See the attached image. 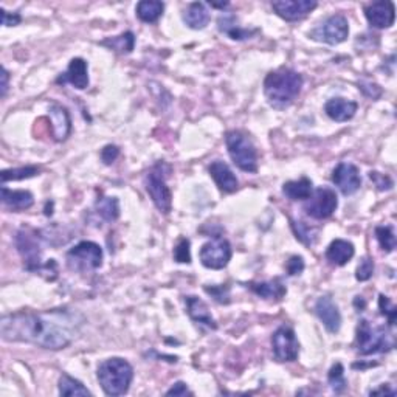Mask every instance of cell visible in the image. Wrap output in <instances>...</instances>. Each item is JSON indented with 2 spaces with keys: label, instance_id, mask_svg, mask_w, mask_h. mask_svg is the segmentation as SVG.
<instances>
[{
  "label": "cell",
  "instance_id": "obj_34",
  "mask_svg": "<svg viewBox=\"0 0 397 397\" xmlns=\"http://www.w3.org/2000/svg\"><path fill=\"white\" fill-rule=\"evenodd\" d=\"M328 382L335 394H342L347 388V380L345 377V368L342 363H335L328 374Z\"/></svg>",
  "mask_w": 397,
  "mask_h": 397
},
{
  "label": "cell",
  "instance_id": "obj_42",
  "mask_svg": "<svg viewBox=\"0 0 397 397\" xmlns=\"http://www.w3.org/2000/svg\"><path fill=\"white\" fill-rule=\"evenodd\" d=\"M304 267H306V264H304L303 257H298V254H295V257H292V258H290V259L287 261L286 270H287V275L296 276V275H301V273H303Z\"/></svg>",
  "mask_w": 397,
  "mask_h": 397
},
{
  "label": "cell",
  "instance_id": "obj_40",
  "mask_svg": "<svg viewBox=\"0 0 397 397\" xmlns=\"http://www.w3.org/2000/svg\"><path fill=\"white\" fill-rule=\"evenodd\" d=\"M370 179L374 182V185L377 187L379 191H388V189H391L393 185H394L391 177L387 175V174H380L377 171H371Z\"/></svg>",
  "mask_w": 397,
  "mask_h": 397
},
{
  "label": "cell",
  "instance_id": "obj_17",
  "mask_svg": "<svg viewBox=\"0 0 397 397\" xmlns=\"http://www.w3.org/2000/svg\"><path fill=\"white\" fill-rule=\"evenodd\" d=\"M50 124H52V136L55 141H66L72 131V120L68 110L61 104H53L48 110Z\"/></svg>",
  "mask_w": 397,
  "mask_h": 397
},
{
  "label": "cell",
  "instance_id": "obj_14",
  "mask_svg": "<svg viewBox=\"0 0 397 397\" xmlns=\"http://www.w3.org/2000/svg\"><path fill=\"white\" fill-rule=\"evenodd\" d=\"M332 182H334L335 187L342 191V194L345 196L356 194L361 187V177L359 168L347 161L338 163L334 171H332Z\"/></svg>",
  "mask_w": 397,
  "mask_h": 397
},
{
  "label": "cell",
  "instance_id": "obj_35",
  "mask_svg": "<svg viewBox=\"0 0 397 397\" xmlns=\"http://www.w3.org/2000/svg\"><path fill=\"white\" fill-rule=\"evenodd\" d=\"M292 230L295 233L296 239H300L301 243L306 244V245H314L317 238H318V230L312 229V226L306 225L304 222L292 221Z\"/></svg>",
  "mask_w": 397,
  "mask_h": 397
},
{
  "label": "cell",
  "instance_id": "obj_9",
  "mask_svg": "<svg viewBox=\"0 0 397 397\" xmlns=\"http://www.w3.org/2000/svg\"><path fill=\"white\" fill-rule=\"evenodd\" d=\"M349 34V24L343 14H334L314 28L309 33V38L318 42H324L328 45H338L346 41Z\"/></svg>",
  "mask_w": 397,
  "mask_h": 397
},
{
  "label": "cell",
  "instance_id": "obj_22",
  "mask_svg": "<svg viewBox=\"0 0 397 397\" xmlns=\"http://www.w3.org/2000/svg\"><path fill=\"white\" fill-rule=\"evenodd\" d=\"M247 287L250 289L254 295H258L262 300L267 301H281L287 294V289L282 284L280 278L264 282H248Z\"/></svg>",
  "mask_w": 397,
  "mask_h": 397
},
{
  "label": "cell",
  "instance_id": "obj_11",
  "mask_svg": "<svg viewBox=\"0 0 397 397\" xmlns=\"http://www.w3.org/2000/svg\"><path fill=\"white\" fill-rule=\"evenodd\" d=\"M201 262L203 267L221 270L229 266L231 259V245L229 240L221 236H215L201 248Z\"/></svg>",
  "mask_w": 397,
  "mask_h": 397
},
{
  "label": "cell",
  "instance_id": "obj_46",
  "mask_svg": "<svg viewBox=\"0 0 397 397\" xmlns=\"http://www.w3.org/2000/svg\"><path fill=\"white\" fill-rule=\"evenodd\" d=\"M8 87H10V73L6 68H2V98L6 96Z\"/></svg>",
  "mask_w": 397,
  "mask_h": 397
},
{
  "label": "cell",
  "instance_id": "obj_37",
  "mask_svg": "<svg viewBox=\"0 0 397 397\" xmlns=\"http://www.w3.org/2000/svg\"><path fill=\"white\" fill-rule=\"evenodd\" d=\"M174 259L179 262V264H189L191 262V248H189V240L182 238L179 243H177L174 248Z\"/></svg>",
  "mask_w": 397,
  "mask_h": 397
},
{
  "label": "cell",
  "instance_id": "obj_2",
  "mask_svg": "<svg viewBox=\"0 0 397 397\" xmlns=\"http://www.w3.org/2000/svg\"><path fill=\"white\" fill-rule=\"evenodd\" d=\"M303 76L292 68L281 67L270 72L264 80V94L268 104L275 109H286L300 95Z\"/></svg>",
  "mask_w": 397,
  "mask_h": 397
},
{
  "label": "cell",
  "instance_id": "obj_21",
  "mask_svg": "<svg viewBox=\"0 0 397 397\" xmlns=\"http://www.w3.org/2000/svg\"><path fill=\"white\" fill-rule=\"evenodd\" d=\"M185 303H187V312L191 320L197 324L207 326V328L210 329H217L216 320L212 318L208 306L205 304V301L201 300V298L189 295V296H185Z\"/></svg>",
  "mask_w": 397,
  "mask_h": 397
},
{
  "label": "cell",
  "instance_id": "obj_24",
  "mask_svg": "<svg viewBox=\"0 0 397 397\" xmlns=\"http://www.w3.org/2000/svg\"><path fill=\"white\" fill-rule=\"evenodd\" d=\"M356 248L352 243L345 239H335L329 244L328 250H326V259H328L332 266L342 267L346 266L354 258Z\"/></svg>",
  "mask_w": 397,
  "mask_h": 397
},
{
  "label": "cell",
  "instance_id": "obj_1",
  "mask_svg": "<svg viewBox=\"0 0 397 397\" xmlns=\"http://www.w3.org/2000/svg\"><path fill=\"white\" fill-rule=\"evenodd\" d=\"M86 318L76 309L20 310L0 318V335L5 342L28 343L50 351L72 345Z\"/></svg>",
  "mask_w": 397,
  "mask_h": 397
},
{
  "label": "cell",
  "instance_id": "obj_47",
  "mask_svg": "<svg viewBox=\"0 0 397 397\" xmlns=\"http://www.w3.org/2000/svg\"><path fill=\"white\" fill-rule=\"evenodd\" d=\"M371 396H377V394H387V396H396L394 389L389 388V385H382L379 389H373L370 391Z\"/></svg>",
  "mask_w": 397,
  "mask_h": 397
},
{
  "label": "cell",
  "instance_id": "obj_45",
  "mask_svg": "<svg viewBox=\"0 0 397 397\" xmlns=\"http://www.w3.org/2000/svg\"><path fill=\"white\" fill-rule=\"evenodd\" d=\"M166 396H193V393L189 391L187 384H183V382H177L171 389H168Z\"/></svg>",
  "mask_w": 397,
  "mask_h": 397
},
{
  "label": "cell",
  "instance_id": "obj_15",
  "mask_svg": "<svg viewBox=\"0 0 397 397\" xmlns=\"http://www.w3.org/2000/svg\"><path fill=\"white\" fill-rule=\"evenodd\" d=\"M365 16L368 22L374 28H389L393 27L396 19L394 3L389 0H382V2H374L365 6Z\"/></svg>",
  "mask_w": 397,
  "mask_h": 397
},
{
  "label": "cell",
  "instance_id": "obj_13",
  "mask_svg": "<svg viewBox=\"0 0 397 397\" xmlns=\"http://www.w3.org/2000/svg\"><path fill=\"white\" fill-rule=\"evenodd\" d=\"M318 6L315 0H276L272 2L273 11L287 22H296L309 16Z\"/></svg>",
  "mask_w": 397,
  "mask_h": 397
},
{
  "label": "cell",
  "instance_id": "obj_39",
  "mask_svg": "<svg viewBox=\"0 0 397 397\" xmlns=\"http://www.w3.org/2000/svg\"><path fill=\"white\" fill-rule=\"evenodd\" d=\"M373 273H374V261L371 258H368V257L361 258L360 264L357 267V272H356V278L363 282V281L370 280Z\"/></svg>",
  "mask_w": 397,
  "mask_h": 397
},
{
  "label": "cell",
  "instance_id": "obj_25",
  "mask_svg": "<svg viewBox=\"0 0 397 397\" xmlns=\"http://www.w3.org/2000/svg\"><path fill=\"white\" fill-rule=\"evenodd\" d=\"M2 203L11 211H24L33 207L34 197L30 191L19 189L11 191L5 185L2 187Z\"/></svg>",
  "mask_w": 397,
  "mask_h": 397
},
{
  "label": "cell",
  "instance_id": "obj_10",
  "mask_svg": "<svg viewBox=\"0 0 397 397\" xmlns=\"http://www.w3.org/2000/svg\"><path fill=\"white\" fill-rule=\"evenodd\" d=\"M338 207V197L334 189L331 188H318L310 194L308 202L304 203V211L306 215L317 221L328 219Z\"/></svg>",
  "mask_w": 397,
  "mask_h": 397
},
{
  "label": "cell",
  "instance_id": "obj_5",
  "mask_svg": "<svg viewBox=\"0 0 397 397\" xmlns=\"http://www.w3.org/2000/svg\"><path fill=\"white\" fill-rule=\"evenodd\" d=\"M225 145L233 163L244 173L258 171V152L252 138L243 131H230L225 136Z\"/></svg>",
  "mask_w": 397,
  "mask_h": 397
},
{
  "label": "cell",
  "instance_id": "obj_29",
  "mask_svg": "<svg viewBox=\"0 0 397 397\" xmlns=\"http://www.w3.org/2000/svg\"><path fill=\"white\" fill-rule=\"evenodd\" d=\"M96 215L106 222H115L120 217V202L117 197H101L95 203Z\"/></svg>",
  "mask_w": 397,
  "mask_h": 397
},
{
  "label": "cell",
  "instance_id": "obj_23",
  "mask_svg": "<svg viewBox=\"0 0 397 397\" xmlns=\"http://www.w3.org/2000/svg\"><path fill=\"white\" fill-rule=\"evenodd\" d=\"M219 31L225 33L226 36L231 38L233 41H245L253 38L258 30H245L238 25V17L231 13H222L217 19Z\"/></svg>",
  "mask_w": 397,
  "mask_h": 397
},
{
  "label": "cell",
  "instance_id": "obj_12",
  "mask_svg": "<svg viewBox=\"0 0 397 397\" xmlns=\"http://www.w3.org/2000/svg\"><path fill=\"white\" fill-rule=\"evenodd\" d=\"M272 351L275 360L280 361V363H287V361H295L298 359V354H300V343H298L292 328H289V326H281V328L273 332Z\"/></svg>",
  "mask_w": 397,
  "mask_h": 397
},
{
  "label": "cell",
  "instance_id": "obj_31",
  "mask_svg": "<svg viewBox=\"0 0 397 397\" xmlns=\"http://www.w3.org/2000/svg\"><path fill=\"white\" fill-rule=\"evenodd\" d=\"M59 394L61 396H92L89 389L80 380L62 374L59 377Z\"/></svg>",
  "mask_w": 397,
  "mask_h": 397
},
{
  "label": "cell",
  "instance_id": "obj_4",
  "mask_svg": "<svg viewBox=\"0 0 397 397\" xmlns=\"http://www.w3.org/2000/svg\"><path fill=\"white\" fill-rule=\"evenodd\" d=\"M394 347V335L389 326H373L368 320H360L357 326V351L361 356L388 352Z\"/></svg>",
  "mask_w": 397,
  "mask_h": 397
},
{
  "label": "cell",
  "instance_id": "obj_26",
  "mask_svg": "<svg viewBox=\"0 0 397 397\" xmlns=\"http://www.w3.org/2000/svg\"><path fill=\"white\" fill-rule=\"evenodd\" d=\"M183 20L191 30H203L210 24L211 14L207 6L202 2H193L188 5V8L183 13Z\"/></svg>",
  "mask_w": 397,
  "mask_h": 397
},
{
  "label": "cell",
  "instance_id": "obj_6",
  "mask_svg": "<svg viewBox=\"0 0 397 397\" xmlns=\"http://www.w3.org/2000/svg\"><path fill=\"white\" fill-rule=\"evenodd\" d=\"M169 173H171V168H169L165 161H160L149 169V173L145 177V187L147 194L151 196L154 205L163 215H168L173 208V194L171 189L166 185Z\"/></svg>",
  "mask_w": 397,
  "mask_h": 397
},
{
  "label": "cell",
  "instance_id": "obj_41",
  "mask_svg": "<svg viewBox=\"0 0 397 397\" xmlns=\"http://www.w3.org/2000/svg\"><path fill=\"white\" fill-rule=\"evenodd\" d=\"M359 89L363 92V95L371 98V99H379L384 94V90L379 86V84H374V82H366V81H360L359 82Z\"/></svg>",
  "mask_w": 397,
  "mask_h": 397
},
{
  "label": "cell",
  "instance_id": "obj_19",
  "mask_svg": "<svg viewBox=\"0 0 397 397\" xmlns=\"http://www.w3.org/2000/svg\"><path fill=\"white\" fill-rule=\"evenodd\" d=\"M208 171H210V175L212 177V180L216 182L219 189L224 191V193L230 194V193H235V191L238 189L239 182L226 163L221 160L212 161L208 168Z\"/></svg>",
  "mask_w": 397,
  "mask_h": 397
},
{
  "label": "cell",
  "instance_id": "obj_8",
  "mask_svg": "<svg viewBox=\"0 0 397 397\" xmlns=\"http://www.w3.org/2000/svg\"><path fill=\"white\" fill-rule=\"evenodd\" d=\"M67 264L72 270L90 272L103 264V250L92 240H82L67 253Z\"/></svg>",
  "mask_w": 397,
  "mask_h": 397
},
{
  "label": "cell",
  "instance_id": "obj_44",
  "mask_svg": "<svg viewBox=\"0 0 397 397\" xmlns=\"http://www.w3.org/2000/svg\"><path fill=\"white\" fill-rule=\"evenodd\" d=\"M0 13H2V25L3 27H14V25H19L20 24V20H22V17H20V14L19 13H8L6 10H0Z\"/></svg>",
  "mask_w": 397,
  "mask_h": 397
},
{
  "label": "cell",
  "instance_id": "obj_3",
  "mask_svg": "<svg viewBox=\"0 0 397 397\" xmlns=\"http://www.w3.org/2000/svg\"><path fill=\"white\" fill-rule=\"evenodd\" d=\"M96 374L103 391L108 396L117 397L129 391L133 379V368L124 359L112 357L98 365Z\"/></svg>",
  "mask_w": 397,
  "mask_h": 397
},
{
  "label": "cell",
  "instance_id": "obj_33",
  "mask_svg": "<svg viewBox=\"0 0 397 397\" xmlns=\"http://www.w3.org/2000/svg\"><path fill=\"white\" fill-rule=\"evenodd\" d=\"M375 238L379 240V245L384 252L391 253L396 248V236L391 225H379L375 226Z\"/></svg>",
  "mask_w": 397,
  "mask_h": 397
},
{
  "label": "cell",
  "instance_id": "obj_27",
  "mask_svg": "<svg viewBox=\"0 0 397 397\" xmlns=\"http://www.w3.org/2000/svg\"><path fill=\"white\" fill-rule=\"evenodd\" d=\"M312 193H314V185L308 177H301L300 180H290L282 185V194L289 201H304V198H309Z\"/></svg>",
  "mask_w": 397,
  "mask_h": 397
},
{
  "label": "cell",
  "instance_id": "obj_20",
  "mask_svg": "<svg viewBox=\"0 0 397 397\" xmlns=\"http://www.w3.org/2000/svg\"><path fill=\"white\" fill-rule=\"evenodd\" d=\"M357 103L346 98H332L324 106V112L331 120L338 123L349 122L357 112Z\"/></svg>",
  "mask_w": 397,
  "mask_h": 397
},
{
  "label": "cell",
  "instance_id": "obj_48",
  "mask_svg": "<svg viewBox=\"0 0 397 397\" xmlns=\"http://www.w3.org/2000/svg\"><path fill=\"white\" fill-rule=\"evenodd\" d=\"M210 5L212 8H225V6H229V2H224V3H216V2H210Z\"/></svg>",
  "mask_w": 397,
  "mask_h": 397
},
{
  "label": "cell",
  "instance_id": "obj_30",
  "mask_svg": "<svg viewBox=\"0 0 397 397\" xmlns=\"http://www.w3.org/2000/svg\"><path fill=\"white\" fill-rule=\"evenodd\" d=\"M101 45L108 47L117 53L127 55V53L132 52L133 47H136V36H133L132 31H126V33L120 34V36L109 38V39L103 41Z\"/></svg>",
  "mask_w": 397,
  "mask_h": 397
},
{
  "label": "cell",
  "instance_id": "obj_43",
  "mask_svg": "<svg viewBox=\"0 0 397 397\" xmlns=\"http://www.w3.org/2000/svg\"><path fill=\"white\" fill-rule=\"evenodd\" d=\"M118 155H120V147L115 145H108L103 147L101 160L106 163V165H112V163L118 159Z\"/></svg>",
  "mask_w": 397,
  "mask_h": 397
},
{
  "label": "cell",
  "instance_id": "obj_7",
  "mask_svg": "<svg viewBox=\"0 0 397 397\" xmlns=\"http://www.w3.org/2000/svg\"><path fill=\"white\" fill-rule=\"evenodd\" d=\"M16 247L19 254L22 257L27 270L41 273L42 268H44V264H42L41 261L42 250L39 233L33 229H28V226L19 230L16 235Z\"/></svg>",
  "mask_w": 397,
  "mask_h": 397
},
{
  "label": "cell",
  "instance_id": "obj_28",
  "mask_svg": "<svg viewBox=\"0 0 397 397\" xmlns=\"http://www.w3.org/2000/svg\"><path fill=\"white\" fill-rule=\"evenodd\" d=\"M165 11V3L159 0H141L137 5V16L145 24H154Z\"/></svg>",
  "mask_w": 397,
  "mask_h": 397
},
{
  "label": "cell",
  "instance_id": "obj_16",
  "mask_svg": "<svg viewBox=\"0 0 397 397\" xmlns=\"http://www.w3.org/2000/svg\"><path fill=\"white\" fill-rule=\"evenodd\" d=\"M315 314L320 318V322L324 324V328L331 334H337L342 328V315L337 304L332 301L331 296L318 298L315 304Z\"/></svg>",
  "mask_w": 397,
  "mask_h": 397
},
{
  "label": "cell",
  "instance_id": "obj_18",
  "mask_svg": "<svg viewBox=\"0 0 397 397\" xmlns=\"http://www.w3.org/2000/svg\"><path fill=\"white\" fill-rule=\"evenodd\" d=\"M58 84H72V86L78 90H84L89 86V68L87 62L82 58H73L68 64V68L66 73H62L58 81Z\"/></svg>",
  "mask_w": 397,
  "mask_h": 397
},
{
  "label": "cell",
  "instance_id": "obj_38",
  "mask_svg": "<svg viewBox=\"0 0 397 397\" xmlns=\"http://www.w3.org/2000/svg\"><path fill=\"white\" fill-rule=\"evenodd\" d=\"M205 292L211 295L217 303L229 304L230 303V287L229 286H205Z\"/></svg>",
  "mask_w": 397,
  "mask_h": 397
},
{
  "label": "cell",
  "instance_id": "obj_32",
  "mask_svg": "<svg viewBox=\"0 0 397 397\" xmlns=\"http://www.w3.org/2000/svg\"><path fill=\"white\" fill-rule=\"evenodd\" d=\"M34 175H39V168L38 166H22V168H13V169H3L2 174V185H5L6 182L10 180H24V179H31Z\"/></svg>",
  "mask_w": 397,
  "mask_h": 397
},
{
  "label": "cell",
  "instance_id": "obj_36",
  "mask_svg": "<svg viewBox=\"0 0 397 397\" xmlns=\"http://www.w3.org/2000/svg\"><path fill=\"white\" fill-rule=\"evenodd\" d=\"M379 309H380V314L388 320L389 328H393L396 323V318H397V308L394 306L393 301L384 294L379 295Z\"/></svg>",
  "mask_w": 397,
  "mask_h": 397
}]
</instances>
